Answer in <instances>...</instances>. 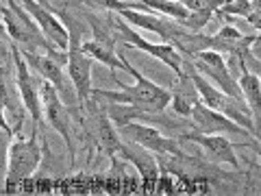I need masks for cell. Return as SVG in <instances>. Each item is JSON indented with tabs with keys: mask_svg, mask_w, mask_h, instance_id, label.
<instances>
[{
	"mask_svg": "<svg viewBox=\"0 0 261 196\" xmlns=\"http://www.w3.org/2000/svg\"><path fill=\"white\" fill-rule=\"evenodd\" d=\"M120 57H122V63H124V70L128 75H133L135 83L133 85H120V89L94 87V92H92L94 101L102 103V105H107V103L133 105V107L142 109V111H166L170 107V103H172V92L157 85L148 77H144L124 55H120Z\"/></svg>",
	"mask_w": 261,
	"mask_h": 196,
	"instance_id": "obj_1",
	"label": "cell"
},
{
	"mask_svg": "<svg viewBox=\"0 0 261 196\" xmlns=\"http://www.w3.org/2000/svg\"><path fill=\"white\" fill-rule=\"evenodd\" d=\"M3 22L7 29V35L18 46H24V51H35V53H50L53 57L68 61V53L59 51L55 44H50L33 20V15L27 11V7L18 0H3Z\"/></svg>",
	"mask_w": 261,
	"mask_h": 196,
	"instance_id": "obj_2",
	"label": "cell"
},
{
	"mask_svg": "<svg viewBox=\"0 0 261 196\" xmlns=\"http://www.w3.org/2000/svg\"><path fill=\"white\" fill-rule=\"evenodd\" d=\"M37 131L39 127L33 125L31 137L18 135L7 146V177H5L7 187L33 177L35 170L39 168V163H42V146L37 142Z\"/></svg>",
	"mask_w": 261,
	"mask_h": 196,
	"instance_id": "obj_3",
	"label": "cell"
},
{
	"mask_svg": "<svg viewBox=\"0 0 261 196\" xmlns=\"http://www.w3.org/2000/svg\"><path fill=\"white\" fill-rule=\"evenodd\" d=\"M109 18H111L113 29H116V33H118V39H122V42L128 44V46L137 48V51H142L146 55L154 57V59H159L163 65H168V68L172 70L174 75H181V72H183L185 59H183V53L178 51L176 46L166 44V42L157 44V42H150V39H146L135 29H130L128 22L122 20L118 13H109Z\"/></svg>",
	"mask_w": 261,
	"mask_h": 196,
	"instance_id": "obj_4",
	"label": "cell"
},
{
	"mask_svg": "<svg viewBox=\"0 0 261 196\" xmlns=\"http://www.w3.org/2000/svg\"><path fill=\"white\" fill-rule=\"evenodd\" d=\"M120 135L124 142H133L137 146H144L154 155H174V157H190L181 151L178 146V137H168L161 133L159 127L148 125L142 120H130L126 125L118 127Z\"/></svg>",
	"mask_w": 261,
	"mask_h": 196,
	"instance_id": "obj_5",
	"label": "cell"
},
{
	"mask_svg": "<svg viewBox=\"0 0 261 196\" xmlns=\"http://www.w3.org/2000/svg\"><path fill=\"white\" fill-rule=\"evenodd\" d=\"M42 107H44V118L53 127V131L61 135V140L68 146L70 153V166H74V135H72V111H68L63 96L59 94L50 81H42Z\"/></svg>",
	"mask_w": 261,
	"mask_h": 196,
	"instance_id": "obj_6",
	"label": "cell"
},
{
	"mask_svg": "<svg viewBox=\"0 0 261 196\" xmlns=\"http://www.w3.org/2000/svg\"><path fill=\"white\" fill-rule=\"evenodd\" d=\"M13 63H15V89L20 94L22 107L31 113L33 125H42L44 120V107H42V83H37L33 68L29 61L24 59L22 51L18 46H13Z\"/></svg>",
	"mask_w": 261,
	"mask_h": 196,
	"instance_id": "obj_7",
	"label": "cell"
},
{
	"mask_svg": "<svg viewBox=\"0 0 261 196\" xmlns=\"http://www.w3.org/2000/svg\"><path fill=\"white\" fill-rule=\"evenodd\" d=\"M190 61H192L194 68L200 72V75H205L211 83H216L222 92H226L228 96H233V98L244 101L240 81L233 77L231 70H228L224 55H220L216 51H202V53H196L194 57H190Z\"/></svg>",
	"mask_w": 261,
	"mask_h": 196,
	"instance_id": "obj_8",
	"label": "cell"
},
{
	"mask_svg": "<svg viewBox=\"0 0 261 196\" xmlns=\"http://www.w3.org/2000/svg\"><path fill=\"white\" fill-rule=\"evenodd\" d=\"M92 57L83 53L81 48V37H70V51H68V63H65V70H68V77L72 81V87L76 92L81 111H83L85 105L92 101Z\"/></svg>",
	"mask_w": 261,
	"mask_h": 196,
	"instance_id": "obj_9",
	"label": "cell"
},
{
	"mask_svg": "<svg viewBox=\"0 0 261 196\" xmlns=\"http://www.w3.org/2000/svg\"><path fill=\"white\" fill-rule=\"evenodd\" d=\"M27 7V11L33 15V20L37 22V27L42 29L46 39L55 44L59 51L68 53L70 51V31L65 29V24L59 20V13L48 7L46 0H20Z\"/></svg>",
	"mask_w": 261,
	"mask_h": 196,
	"instance_id": "obj_10",
	"label": "cell"
},
{
	"mask_svg": "<svg viewBox=\"0 0 261 196\" xmlns=\"http://www.w3.org/2000/svg\"><path fill=\"white\" fill-rule=\"evenodd\" d=\"M178 140H187L196 146H200L205 157L211 163H222V166H231L235 170H240V159L235 155V144L231 140H226V135L222 133H198V131H187L181 133Z\"/></svg>",
	"mask_w": 261,
	"mask_h": 196,
	"instance_id": "obj_11",
	"label": "cell"
},
{
	"mask_svg": "<svg viewBox=\"0 0 261 196\" xmlns=\"http://www.w3.org/2000/svg\"><path fill=\"white\" fill-rule=\"evenodd\" d=\"M190 127L192 131H198V133H233V135L252 137L242 125H238V122L224 116V113L207 107L202 101L194 105V109L190 113Z\"/></svg>",
	"mask_w": 261,
	"mask_h": 196,
	"instance_id": "obj_12",
	"label": "cell"
},
{
	"mask_svg": "<svg viewBox=\"0 0 261 196\" xmlns=\"http://www.w3.org/2000/svg\"><path fill=\"white\" fill-rule=\"evenodd\" d=\"M122 159H126L128 163H133L137 168V173L142 175V179L146 181V185H150L157 181L159 177V161L154 159L157 155L150 153L148 149H144V146H137L133 142H124L122 140Z\"/></svg>",
	"mask_w": 261,
	"mask_h": 196,
	"instance_id": "obj_13",
	"label": "cell"
},
{
	"mask_svg": "<svg viewBox=\"0 0 261 196\" xmlns=\"http://www.w3.org/2000/svg\"><path fill=\"white\" fill-rule=\"evenodd\" d=\"M240 87L244 103L252 116V129H255V137L261 140V77L246 72L240 77Z\"/></svg>",
	"mask_w": 261,
	"mask_h": 196,
	"instance_id": "obj_14",
	"label": "cell"
},
{
	"mask_svg": "<svg viewBox=\"0 0 261 196\" xmlns=\"http://www.w3.org/2000/svg\"><path fill=\"white\" fill-rule=\"evenodd\" d=\"M140 3H144L146 7H150V9L154 13L159 15H166V18L174 20L178 24H187V20H190V9L181 3V0H140Z\"/></svg>",
	"mask_w": 261,
	"mask_h": 196,
	"instance_id": "obj_15",
	"label": "cell"
},
{
	"mask_svg": "<svg viewBox=\"0 0 261 196\" xmlns=\"http://www.w3.org/2000/svg\"><path fill=\"white\" fill-rule=\"evenodd\" d=\"M250 7L252 0H228L216 11V15H240V18H246L250 13Z\"/></svg>",
	"mask_w": 261,
	"mask_h": 196,
	"instance_id": "obj_16",
	"label": "cell"
},
{
	"mask_svg": "<svg viewBox=\"0 0 261 196\" xmlns=\"http://www.w3.org/2000/svg\"><path fill=\"white\" fill-rule=\"evenodd\" d=\"M190 11H218L224 5V0H181Z\"/></svg>",
	"mask_w": 261,
	"mask_h": 196,
	"instance_id": "obj_17",
	"label": "cell"
},
{
	"mask_svg": "<svg viewBox=\"0 0 261 196\" xmlns=\"http://www.w3.org/2000/svg\"><path fill=\"white\" fill-rule=\"evenodd\" d=\"M246 22L252 29L261 31V0H252V7H250V13L246 15Z\"/></svg>",
	"mask_w": 261,
	"mask_h": 196,
	"instance_id": "obj_18",
	"label": "cell"
},
{
	"mask_svg": "<svg viewBox=\"0 0 261 196\" xmlns=\"http://www.w3.org/2000/svg\"><path fill=\"white\" fill-rule=\"evenodd\" d=\"M246 146H250V149L255 151L259 155V159H261V140H257V137H255V142H246Z\"/></svg>",
	"mask_w": 261,
	"mask_h": 196,
	"instance_id": "obj_19",
	"label": "cell"
}]
</instances>
